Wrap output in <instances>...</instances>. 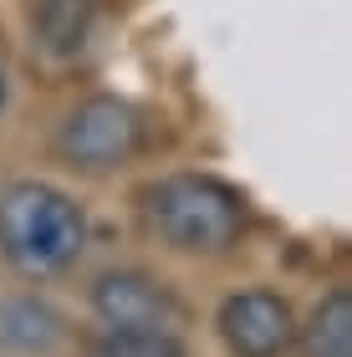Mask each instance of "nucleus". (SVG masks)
<instances>
[{
  "label": "nucleus",
  "mask_w": 352,
  "mask_h": 357,
  "mask_svg": "<svg viewBox=\"0 0 352 357\" xmlns=\"http://www.w3.org/2000/svg\"><path fill=\"white\" fill-rule=\"evenodd\" d=\"M87 245V209L46 178H15L0 189V261L26 281L77 266Z\"/></svg>",
  "instance_id": "1"
},
{
  "label": "nucleus",
  "mask_w": 352,
  "mask_h": 357,
  "mask_svg": "<svg viewBox=\"0 0 352 357\" xmlns=\"http://www.w3.org/2000/svg\"><path fill=\"white\" fill-rule=\"evenodd\" d=\"M143 220L179 255H225L245 230V199L215 174H169L143 189Z\"/></svg>",
  "instance_id": "2"
},
{
  "label": "nucleus",
  "mask_w": 352,
  "mask_h": 357,
  "mask_svg": "<svg viewBox=\"0 0 352 357\" xmlns=\"http://www.w3.org/2000/svg\"><path fill=\"white\" fill-rule=\"evenodd\" d=\"M143 143V118L128 97H113V92H92L82 97L56 128V158L77 174H118L128 158L138 153Z\"/></svg>",
  "instance_id": "3"
},
{
  "label": "nucleus",
  "mask_w": 352,
  "mask_h": 357,
  "mask_svg": "<svg viewBox=\"0 0 352 357\" xmlns=\"http://www.w3.org/2000/svg\"><path fill=\"white\" fill-rule=\"evenodd\" d=\"M92 312L107 332H179L184 301L148 271H102L92 281Z\"/></svg>",
  "instance_id": "4"
},
{
  "label": "nucleus",
  "mask_w": 352,
  "mask_h": 357,
  "mask_svg": "<svg viewBox=\"0 0 352 357\" xmlns=\"http://www.w3.org/2000/svg\"><path fill=\"white\" fill-rule=\"evenodd\" d=\"M220 342L230 347V357H281L296 347V312L291 301L276 296L266 286L235 291L220 301Z\"/></svg>",
  "instance_id": "5"
},
{
  "label": "nucleus",
  "mask_w": 352,
  "mask_h": 357,
  "mask_svg": "<svg viewBox=\"0 0 352 357\" xmlns=\"http://www.w3.org/2000/svg\"><path fill=\"white\" fill-rule=\"evenodd\" d=\"M67 342V317L41 296H0V347L15 357H52Z\"/></svg>",
  "instance_id": "6"
},
{
  "label": "nucleus",
  "mask_w": 352,
  "mask_h": 357,
  "mask_svg": "<svg viewBox=\"0 0 352 357\" xmlns=\"http://www.w3.org/2000/svg\"><path fill=\"white\" fill-rule=\"evenodd\" d=\"M98 0H31V36L46 56H77L92 36Z\"/></svg>",
  "instance_id": "7"
},
{
  "label": "nucleus",
  "mask_w": 352,
  "mask_h": 357,
  "mask_svg": "<svg viewBox=\"0 0 352 357\" xmlns=\"http://www.w3.org/2000/svg\"><path fill=\"white\" fill-rule=\"evenodd\" d=\"M301 357H352V291L332 286L307 327H296Z\"/></svg>",
  "instance_id": "8"
},
{
  "label": "nucleus",
  "mask_w": 352,
  "mask_h": 357,
  "mask_svg": "<svg viewBox=\"0 0 352 357\" xmlns=\"http://www.w3.org/2000/svg\"><path fill=\"white\" fill-rule=\"evenodd\" d=\"M87 357H189L179 332H102Z\"/></svg>",
  "instance_id": "9"
},
{
  "label": "nucleus",
  "mask_w": 352,
  "mask_h": 357,
  "mask_svg": "<svg viewBox=\"0 0 352 357\" xmlns=\"http://www.w3.org/2000/svg\"><path fill=\"white\" fill-rule=\"evenodd\" d=\"M6 97H10V82H6V67H0V112H6Z\"/></svg>",
  "instance_id": "10"
}]
</instances>
